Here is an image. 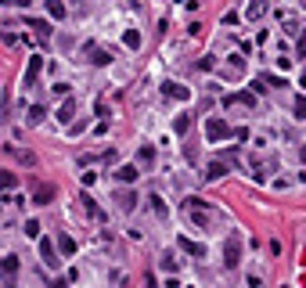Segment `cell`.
Returning a JSON list of instances; mask_svg holds the SVG:
<instances>
[{"label":"cell","instance_id":"1","mask_svg":"<svg viewBox=\"0 0 306 288\" xmlns=\"http://www.w3.org/2000/svg\"><path fill=\"white\" fill-rule=\"evenodd\" d=\"M231 134H234V130L227 126L220 115H209V122H206V137H209V141H223V137H231Z\"/></svg>","mask_w":306,"mask_h":288},{"label":"cell","instance_id":"2","mask_svg":"<svg viewBox=\"0 0 306 288\" xmlns=\"http://www.w3.org/2000/svg\"><path fill=\"white\" fill-rule=\"evenodd\" d=\"M238 256H242V238L238 234H227V241H223V263L227 267H238Z\"/></svg>","mask_w":306,"mask_h":288},{"label":"cell","instance_id":"3","mask_svg":"<svg viewBox=\"0 0 306 288\" xmlns=\"http://www.w3.org/2000/svg\"><path fill=\"white\" fill-rule=\"evenodd\" d=\"M0 277L8 281V288H15V277H18V256H4V260H0Z\"/></svg>","mask_w":306,"mask_h":288},{"label":"cell","instance_id":"4","mask_svg":"<svg viewBox=\"0 0 306 288\" xmlns=\"http://www.w3.org/2000/svg\"><path fill=\"white\" fill-rule=\"evenodd\" d=\"M40 260H44L47 267H58V245H54L51 238H40Z\"/></svg>","mask_w":306,"mask_h":288},{"label":"cell","instance_id":"5","mask_svg":"<svg viewBox=\"0 0 306 288\" xmlns=\"http://www.w3.org/2000/svg\"><path fill=\"white\" fill-rule=\"evenodd\" d=\"M40 72H44V58H40V54H32V58H29V65H25V87H32Z\"/></svg>","mask_w":306,"mask_h":288},{"label":"cell","instance_id":"6","mask_svg":"<svg viewBox=\"0 0 306 288\" xmlns=\"http://www.w3.org/2000/svg\"><path fill=\"white\" fill-rule=\"evenodd\" d=\"M162 94L173 98V101H187V98H191V90L180 87V83H173V79H166V83H162Z\"/></svg>","mask_w":306,"mask_h":288},{"label":"cell","instance_id":"7","mask_svg":"<svg viewBox=\"0 0 306 288\" xmlns=\"http://www.w3.org/2000/svg\"><path fill=\"white\" fill-rule=\"evenodd\" d=\"M4 151H8L15 162H22V166H36V155H32V151H22V148H15V144H4Z\"/></svg>","mask_w":306,"mask_h":288},{"label":"cell","instance_id":"8","mask_svg":"<svg viewBox=\"0 0 306 288\" xmlns=\"http://www.w3.org/2000/svg\"><path fill=\"white\" fill-rule=\"evenodd\" d=\"M51 198H54V187L51 184H36V191H32V202L36 205H47Z\"/></svg>","mask_w":306,"mask_h":288},{"label":"cell","instance_id":"9","mask_svg":"<svg viewBox=\"0 0 306 288\" xmlns=\"http://www.w3.org/2000/svg\"><path fill=\"white\" fill-rule=\"evenodd\" d=\"M54 245H58V252H61V256H65V260H69V256H72V252H76V241H72V238H69V234H58V241H54Z\"/></svg>","mask_w":306,"mask_h":288},{"label":"cell","instance_id":"10","mask_svg":"<svg viewBox=\"0 0 306 288\" xmlns=\"http://www.w3.org/2000/svg\"><path fill=\"white\" fill-rule=\"evenodd\" d=\"M180 249H184V252H191V256H198V260L206 256V245H198V241H191V238H180Z\"/></svg>","mask_w":306,"mask_h":288},{"label":"cell","instance_id":"11","mask_svg":"<svg viewBox=\"0 0 306 288\" xmlns=\"http://www.w3.org/2000/svg\"><path fill=\"white\" fill-rule=\"evenodd\" d=\"M116 202H119V209H123V213H130L133 205H137V195H133V191H119V195H116Z\"/></svg>","mask_w":306,"mask_h":288},{"label":"cell","instance_id":"12","mask_svg":"<svg viewBox=\"0 0 306 288\" xmlns=\"http://www.w3.org/2000/svg\"><path fill=\"white\" fill-rule=\"evenodd\" d=\"M116 180H119V184H133V180H137V166H119V170H116Z\"/></svg>","mask_w":306,"mask_h":288},{"label":"cell","instance_id":"13","mask_svg":"<svg viewBox=\"0 0 306 288\" xmlns=\"http://www.w3.org/2000/svg\"><path fill=\"white\" fill-rule=\"evenodd\" d=\"M15 187H18V173L0 170V191H15Z\"/></svg>","mask_w":306,"mask_h":288},{"label":"cell","instance_id":"14","mask_svg":"<svg viewBox=\"0 0 306 288\" xmlns=\"http://www.w3.org/2000/svg\"><path fill=\"white\" fill-rule=\"evenodd\" d=\"M80 202H83V209H87V213H90V216H94V220H105V213H101V205H97V202H94V198H90V195H83V198H80Z\"/></svg>","mask_w":306,"mask_h":288},{"label":"cell","instance_id":"15","mask_svg":"<svg viewBox=\"0 0 306 288\" xmlns=\"http://www.w3.org/2000/svg\"><path fill=\"white\" fill-rule=\"evenodd\" d=\"M223 105H256V94H227Z\"/></svg>","mask_w":306,"mask_h":288},{"label":"cell","instance_id":"16","mask_svg":"<svg viewBox=\"0 0 306 288\" xmlns=\"http://www.w3.org/2000/svg\"><path fill=\"white\" fill-rule=\"evenodd\" d=\"M72 115H76V101H65V105L58 108V119H61L65 126H69V122H72Z\"/></svg>","mask_w":306,"mask_h":288},{"label":"cell","instance_id":"17","mask_svg":"<svg viewBox=\"0 0 306 288\" xmlns=\"http://www.w3.org/2000/svg\"><path fill=\"white\" fill-rule=\"evenodd\" d=\"M137 162H141V166H151V162H155V148H151V144H144V148L137 151Z\"/></svg>","mask_w":306,"mask_h":288},{"label":"cell","instance_id":"18","mask_svg":"<svg viewBox=\"0 0 306 288\" xmlns=\"http://www.w3.org/2000/svg\"><path fill=\"white\" fill-rule=\"evenodd\" d=\"M227 173V166H223V162H209V170H206V180H220Z\"/></svg>","mask_w":306,"mask_h":288},{"label":"cell","instance_id":"19","mask_svg":"<svg viewBox=\"0 0 306 288\" xmlns=\"http://www.w3.org/2000/svg\"><path fill=\"white\" fill-rule=\"evenodd\" d=\"M123 44H126L130 51H137V47H141V36H137L133 29H126V33H123Z\"/></svg>","mask_w":306,"mask_h":288},{"label":"cell","instance_id":"20","mask_svg":"<svg viewBox=\"0 0 306 288\" xmlns=\"http://www.w3.org/2000/svg\"><path fill=\"white\" fill-rule=\"evenodd\" d=\"M148 202H151V213H155V216H166V202H162L159 195H151Z\"/></svg>","mask_w":306,"mask_h":288},{"label":"cell","instance_id":"21","mask_svg":"<svg viewBox=\"0 0 306 288\" xmlns=\"http://www.w3.org/2000/svg\"><path fill=\"white\" fill-rule=\"evenodd\" d=\"M295 119H302V122H306V94H299V98H295Z\"/></svg>","mask_w":306,"mask_h":288},{"label":"cell","instance_id":"22","mask_svg":"<svg viewBox=\"0 0 306 288\" xmlns=\"http://www.w3.org/2000/svg\"><path fill=\"white\" fill-rule=\"evenodd\" d=\"M44 115H47V108H44V105H32V108H29V122H40Z\"/></svg>","mask_w":306,"mask_h":288},{"label":"cell","instance_id":"23","mask_svg":"<svg viewBox=\"0 0 306 288\" xmlns=\"http://www.w3.org/2000/svg\"><path fill=\"white\" fill-rule=\"evenodd\" d=\"M187 126H191V115H177L173 130H177V134H187Z\"/></svg>","mask_w":306,"mask_h":288},{"label":"cell","instance_id":"24","mask_svg":"<svg viewBox=\"0 0 306 288\" xmlns=\"http://www.w3.org/2000/svg\"><path fill=\"white\" fill-rule=\"evenodd\" d=\"M47 11H51L54 18H65V4H58V0H47Z\"/></svg>","mask_w":306,"mask_h":288},{"label":"cell","instance_id":"25","mask_svg":"<svg viewBox=\"0 0 306 288\" xmlns=\"http://www.w3.org/2000/svg\"><path fill=\"white\" fill-rule=\"evenodd\" d=\"M90 54H94L90 61H97V65H108V61H112V54H108V51H90Z\"/></svg>","mask_w":306,"mask_h":288},{"label":"cell","instance_id":"26","mask_svg":"<svg viewBox=\"0 0 306 288\" xmlns=\"http://www.w3.org/2000/svg\"><path fill=\"white\" fill-rule=\"evenodd\" d=\"M263 11H266V4H249V11H245V15H249V18H259Z\"/></svg>","mask_w":306,"mask_h":288},{"label":"cell","instance_id":"27","mask_svg":"<svg viewBox=\"0 0 306 288\" xmlns=\"http://www.w3.org/2000/svg\"><path fill=\"white\" fill-rule=\"evenodd\" d=\"M25 234H29V238H40V223L29 220V223H25Z\"/></svg>","mask_w":306,"mask_h":288}]
</instances>
